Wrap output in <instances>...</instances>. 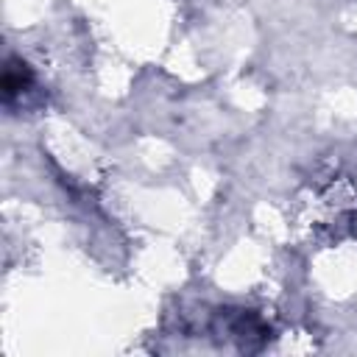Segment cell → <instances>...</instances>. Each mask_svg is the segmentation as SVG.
Segmentation results:
<instances>
[{"label":"cell","mask_w":357,"mask_h":357,"mask_svg":"<svg viewBox=\"0 0 357 357\" xmlns=\"http://www.w3.org/2000/svg\"><path fill=\"white\" fill-rule=\"evenodd\" d=\"M31 84V70L22 64V61H8L6 67V75H3V95L6 100H11L17 92H25V86Z\"/></svg>","instance_id":"6da1fadb"}]
</instances>
